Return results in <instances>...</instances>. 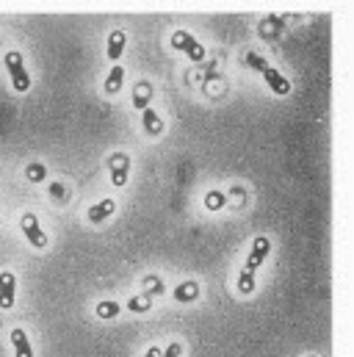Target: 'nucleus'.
Returning <instances> with one entry per match:
<instances>
[{"mask_svg":"<svg viewBox=\"0 0 354 357\" xmlns=\"http://www.w3.org/2000/svg\"><path fill=\"white\" fill-rule=\"evenodd\" d=\"M50 197H53V199H67L70 191L64 188V183H50Z\"/></svg>","mask_w":354,"mask_h":357,"instance_id":"19","label":"nucleus"},{"mask_svg":"<svg viewBox=\"0 0 354 357\" xmlns=\"http://www.w3.org/2000/svg\"><path fill=\"white\" fill-rule=\"evenodd\" d=\"M94 313H97V319H116L119 316V302H111V299H102V302H97V307H94Z\"/></svg>","mask_w":354,"mask_h":357,"instance_id":"14","label":"nucleus"},{"mask_svg":"<svg viewBox=\"0 0 354 357\" xmlns=\"http://www.w3.org/2000/svg\"><path fill=\"white\" fill-rule=\"evenodd\" d=\"M141 125H144V130H147L150 136H161V133H164V122H161V116H158L153 108H144V111H141Z\"/></svg>","mask_w":354,"mask_h":357,"instance_id":"12","label":"nucleus"},{"mask_svg":"<svg viewBox=\"0 0 354 357\" xmlns=\"http://www.w3.org/2000/svg\"><path fill=\"white\" fill-rule=\"evenodd\" d=\"M122 84H125V70L116 64V67L108 73V78H105V94H116V91L122 89Z\"/></svg>","mask_w":354,"mask_h":357,"instance_id":"13","label":"nucleus"},{"mask_svg":"<svg viewBox=\"0 0 354 357\" xmlns=\"http://www.w3.org/2000/svg\"><path fill=\"white\" fill-rule=\"evenodd\" d=\"M6 70H8V75H11L14 91L25 94V91L31 89V75H28V70H25V61H22V53H20V50L6 53Z\"/></svg>","mask_w":354,"mask_h":357,"instance_id":"2","label":"nucleus"},{"mask_svg":"<svg viewBox=\"0 0 354 357\" xmlns=\"http://www.w3.org/2000/svg\"><path fill=\"white\" fill-rule=\"evenodd\" d=\"M133 105H136V108H141V111H144V108H150V86H147V84H141V86H139L136 97H133Z\"/></svg>","mask_w":354,"mask_h":357,"instance_id":"18","label":"nucleus"},{"mask_svg":"<svg viewBox=\"0 0 354 357\" xmlns=\"http://www.w3.org/2000/svg\"><path fill=\"white\" fill-rule=\"evenodd\" d=\"M268 252H271V241L266 238V236H258L255 241H252V252H249V258H247V264L241 271H247V274H255L261 264H263L266 258H268Z\"/></svg>","mask_w":354,"mask_h":357,"instance_id":"6","label":"nucleus"},{"mask_svg":"<svg viewBox=\"0 0 354 357\" xmlns=\"http://www.w3.org/2000/svg\"><path fill=\"white\" fill-rule=\"evenodd\" d=\"M108 175L116 188H122L130 178V155L128 153H111L108 155Z\"/></svg>","mask_w":354,"mask_h":357,"instance_id":"5","label":"nucleus"},{"mask_svg":"<svg viewBox=\"0 0 354 357\" xmlns=\"http://www.w3.org/2000/svg\"><path fill=\"white\" fill-rule=\"evenodd\" d=\"M197 296H199V282L197 280H185L175 288V302H180V305H188Z\"/></svg>","mask_w":354,"mask_h":357,"instance_id":"11","label":"nucleus"},{"mask_svg":"<svg viewBox=\"0 0 354 357\" xmlns=\"http://www.w3.org/2000/svg\"><path fill=\"white\" fill-rule=\"evenodd\" d=\"M17 302V277L14 271H0V307L11 310Z\"/></svg>","mask_w":354,"mask_h":357,"instance_id":"7","label":"nucleus"},{"mask_svg":"<svg viewBox=\"0 0 354 357\" xmlns=\"http://www.w3.org/2000/svg\"><path fill=\"white\" fill-rule=\"evenodd\" d=\"M244 61H247V67H252V70H258V73L263 75V81L268 84V89L274 91L277 97H285V94L291 91V81H288V78H285L279 70H274V67L266 61L261 53H252V50H249Z\"/></svg>","mask_w":354,"mask_h":357,"instance_id":"1","label":"nucleus"},{"mask_svg":"<svg viewBox=\"0 0 354 357\" xmlns=\"http://www.w3.org/2000/svg\"><path fill=\"white\" fill-rule=\"evenodd\" d=\"M180 352H183L180 341H172V344L167 347V352H161V357H180Z\"/></svg>","mask_w":354,"mask_h":357,"instance_id":"20","label":"nucleus"},{"mask_svg":"<svg viewBox=\"0 0 354 357\" xmlns=\"http://www.w3.org/2000/svg\"><path fill=\"white\" fill-rule=\"evenodd\" d=\"M11 344H14V357H33V347H31L25 330L14 327L11 330Z\"/></svg>","mask_w":354,"mask_h":357,"instance_id":"9","label":"nucleus"},{"mask_svg":"<svg viewBox=\"0 0 354 357\" xmlns=\"http://www.w3.org/2000/svg\"><path fill=\"white\" fill-rule=\"evenodd\" d=\"M141 357H161V349H158V347H153V349H147Z\"/></svg>","mask_w":354,"mask_h":357,"instance_id":"21","label":"nucleus"},{"mask_svg":"<svg viewBox=\"0 0 354 357\" xmlns=\"http://www.w3.org/2000/svg\"><path fill=\"white\" fill-rule=\"evenodd\" d=\"M114 211H116V202L114 199H100V202H94L91 208L86 211V219L91 222V225H102L105 219H111L114 216Z\"/></svg>","mask_w":354,"mask_h":357,"instance_id":"8","label":"nucleus"},{"mask_svg":"<svg viewBox=\"0 0 354 357\" xmlns=\"http://www.w3.org/2000/svg\"><path fill=\"white\" fill-rule=\"evenodd\" d=\"M205 208L208 211H222L224 208V194L222 191H208L205 194Z\"/></svg>","mask_w":354,"mask_h":357,"instance_id":"17","label":"nucleus"},{"mask_svg":"<svg viewBox=\"0 0 354 357\" xmlns=\"http://www.w3.org/2000/svg\"><path fill=\"white\" fill-rule=\"evenodd\" d=\"M153 307V299L150 296H144V294H139V296H130L128 299V310L130 313H147Z\"/></svg>","mask_w":354,"mask_h":357,"instance_id":"15","label":"nucleus"},{"mask_svg":"<svg viewBox=\"0 0 354 357\" xmlns=\"http://www.w3.org/2000/svg\"><path fill=\"white\" fill-rule=\"evenodd\" d=\"M172 47L177 53H185V59H191V61H205V47L188 31H175L172 33Z\"/></svg>","mask_w":354,"mask_h":357,"instance_id":"4","label":"nucleus"},{"mask_svg":"<svg viewBox=\"0 0 354 357\" xmlns=\"http://www.w3.org/2000/svg\"><path fill=\"white\" fill-rule=\"evenodd\" d=\"M25 178L31 180V183H42V180L47 178V167L45 164H28L25 167Z\"/></svg>","mask_w":354,"mask_h":357,"instance_id":"16","label":"nucleus"},{"mask_svg":"<svg viewBox=\"0 0 354 357\" xmlns=\"http://www.w3.org/2000/svg\"><path fill=\"white\" fill-rule=\"evenodd\" d=\"M307 357H316V355H307Z\"/></svg>","mask_w":354,"mask_h":357,"instance_id":"22","label":"nucleus"},{"mask_svg":"<svg viewBox=\"0 0 354 357\" xmlns=\"http://www.w3.org/2000/svg\"><path fill=\"white\" fill-rule=\"evenodd\" d=\"M20 230H22V236L28 238V244H31L33 250H45V247H47V233L42 230L36 213H25V216L20 219Z\"/></svg>","mask_w":354,"mask_h":357,"instance_id":"3","label":"nucleus"},{"mask_svg":"<svg viewBox=\"0 0 354 357\" xmlns=\"http://www.w3.org/2000/svg\"><path fill=\"white\" fill-rule=\"evenodd\" d=\"M0 225H3V219H0Z\"/></svg>","mask_w":354,"mask_h":357,"instance_id":"23","label":"nucleus"},{"mask_svg":"<svg viewBox=\"0 0 354 357\" xmlns=\"http://www.w3.org/2000/svg\"><path fill=\"white\" fill-rule=\"evenodd\" d=\"M125 45H128V33L125 31H111V36H108V59L119 61L122 53H125Z\"/></svg>","mask_w":354,"mask_h":357,"instance_id":"10","label":"nucleus"}]
</instances>
